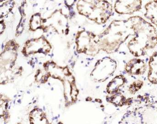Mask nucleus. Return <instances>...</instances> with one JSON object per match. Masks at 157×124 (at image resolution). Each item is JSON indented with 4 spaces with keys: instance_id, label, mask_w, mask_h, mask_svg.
<instances>
[{
    "instance_id": "nucleus-1",
    "label": "nucleus",
    "mask_w": 157,
    "mask_h": 124,
    "mask_svg": "<svg viewBox=\"0 0 157 124\" xmlns=\"http://www.w3.org/2000/svg\"><path fill=\"white\" fill-rule=\"evenodd\" d=\"M127 20L134 33L127 47L134 56H145L148 50L157 46V31L152 25L139 16H132Z\"/></svg>"
},
{
    "instance_id": "nucleus-2",
    "label": "nucleus",
    "mask_w": 157,
    "mask_h": 124,
    "mask_svg": "<svg viewBox=\"0 0 157 124\" xmlns=\"http://www.w3.org/2000/svg\"><path fill=\"white\" fill-rule=\"evenodd\" d=\"M134 35L127 20H114L99 36L101 49L109 54L115 53L128 38Z\"/></svg>"
},
{
    "instance_id": "nucleus-3",
    "label": "nucleus",
    "mask_w": 157,
    "mask_h": 124,
    "mask_svg": "<svg viewBox=\"0 0 157 124\" xmlns=\"http://www.w3.org/2000/svg\"><path fill=\"white\" fill-rule=\"evenodd\" d=\"M118 124H157V103L128 109Z\"/></svg>"
},
{
    "instance_id": "nucleus-4",
    "label": "nucleus",
    "mask_w": 157,
    "mask_h": 124,
    "mask_svg": "<svg viewBox=\"0 0 157 124\" xmlns=\"http://www.w3.org/2000/svg\"><path fill=\"white\" fill-rule=\"evenodd\" d=\"M95 67L100 72L101 78L99 81H104L114 74L117 69V63L115 60L106 57L99 60L95 64Z\"/></svg>"
},
{
    "instance_id": "nucleus-5",
    "label": "nucleus",
    "mask_w": 157,
    "mask_h": 124,
    "mask_svg": "<svg viewBox=\"0 0 157 124\" xmlns=\"http://www.w3.org/2000/svg\"><path fill=\"white\" fill-rule=\"evenodd\" d=\"M142 2L140 0L116 1L114 9L118 14H132L141 10Z\"/></svg>"
},
{
    "instance_id": "nucleus-6",
    "label": "nucleus",
    "mask_w": 157,
    "mask_h": 124,
    "mask_svg": "<svg viewBox=\"0 0 157 124\" xmlns=\"http://www.w3.org/2000/svg\"><path fill=\"white\" fill-rule=\"evenodd\" d=\"M147 68L146 62L141 59L135 58L129 60L125 65L126 72L131 76H140L146 72Z\"/></svg>"
},
{
    "instance_id": "nucleus-7",
    "label": "nucleus",
    "mask_w": 157,
    "mask_h": 124,
    "mask_svg": "<svg viewBox=\"0 0 157 124\" xmlns=\"http://www.w3.org/2000/svg\"><path fill=\"white\" fill-rule=\"evenodd\" d=\"M127 82L126 79L122 75H118L115 77L110 82L106 87L107 92L110 95L119 92L120 88L123 87Z\"/></svg>"
},
{
    "instance_id": "nucleus-8",
    "label": "nucleus",
    "mask_w": 157,
    "mask_h": 124,
    "mask_svg": "<svg viewBox=\"0 0 157 124\" xmlns=\"http://www.w3.org/2000/svg\"><path fill=\"white\" fill-rule=\"evenodd\" d=\"M148 79L153 84H157V52H154L150 57L148 62Z\"/></svg>"
},
{
    "instance_id": "nucleus-9",
    "label": "nucleus",
    "mask_w": 157,
    "mask_h": 124,
    "mask_svg": "<svg viewBox=\"0 0 157 124\" xmlns=\"http://www.w3.org/2000/svg\"><path fill=\"white\" fill-rule=\"evenodd\" d=\"M144 16L157 27V1H152L147 3L145 6Z\"/></svg>"
},
{
    "instance_id": "nucleus-10",
    "label": "nucleus",
    "mask_w": 157,
    "mask_h": 124,
    "mask_svg": "<svg viewBox=\"0 0 157 124\" xmlns=\"http://www.w3.org/2000/svg\"><path fill=\"white\" fill-rule=\"evenodd\" d=\"M106 99L107 101L117 106L127 105L132 102L130 98H126L125 96L120 92L110 95L107 97Z\"/></svg>"
},
{
    "instance_id": "nucleus-11",
    "label": "nucleus",
    "mask_w": 157,
    "mask_h": 124,
    "mask_svg": "<svg viewBox=\"0 0 157 124\" xmlns=\"http://www.w3.org/2000/svg\"><path fill=\"white\" fill-rule=\"evenodd\" d=\"M144 83L141 80H137L131 83L128 88L130 94L134 95L143 86Z\"/></svg>"
}]
</instances>
